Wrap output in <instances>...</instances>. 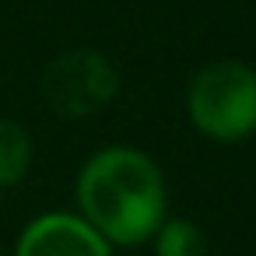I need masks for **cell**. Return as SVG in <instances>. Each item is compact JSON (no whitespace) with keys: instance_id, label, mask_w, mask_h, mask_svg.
Masks as SVG:
<instances>
[{"instance_id":"cell-1","label":"cell","mask_w":256,"mask_h":256,"mask_svg":"<svg viewBox=\"0 0 256 256\" xmlns=\"http://www.w3.org/2000/svg\"><path fill=\"white\" fill-rule=\"evenodd\" d=\"M78 207L109 246H140L168 218L162 168L137 148H106L78 176Z\"/></svg>"},{"instance_id":"cell-2","label":"cell","mask_w":256,"mask_h":256,"mask_svg":"<svg viewBox=\"0 0 256 256\" xmlns=\"http://www.w3.org/2000/svg\"><path fill=\"white\" fill-rule=\"evenodd\" d=\"M193 126L218 140L235 144L256 134V70L238 60L207 64L186 92Z\"/></svg>"},{"instance_id":"cell-3","label":"cell","mask_w":256,"mask_h":256,"mask_svg":"<svg viewBox=\"0 0 256 256\" xmlns=\"http://www.w3.org/2000/svg\"><path fill=\"white\" fill-rule=\"evenodd\" d=\"M116 88H120L116 70L102 53H92V50H74L53 60L42 74V92L60 116L98 112L106 102H112Z\"/></svg>"},{"instance_id":"cell-4","label":"cell","mask_w":256,"mask_h":256,"mask_svg":"<svg viewBox=\"0 0 256 256\" xmlns=\"http://www.w3.org/2000/svg\"><path fill=\"white\" fill-rule=\"evenodd\" d=\"M14 256H112V249L81 214L53 210L18 235Z\"/></svg>"},{"instance_id":"cell-5","label":"cell","mask_w":256,"mask_h":256,"mask_svg":"<svg viewBox=\"0 0 256 256\" xmlns=\"http://www.w3.org/2000/svg\"><path fill=\"white\" fill-rule=\"evenodd\" d=\"M32 168V137L22 123L0 120V186H14Z\"/></svg>"},{"instance_id":"cell-6","label":"cell","mask_w":256,"mask_h":256,"mask_svg":"<svg viewBox=\"0 0 256 256\" xmlns=\"http://www.w3.org/2000/svg\"><path fill=\"white\" fill-rule=\"evenodd\" d=\"M151 238L158 256H207V235L186 218H165Z\"/></svg>"}]
</instances>
